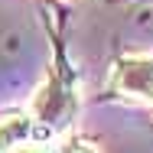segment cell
I'll return each instance as SVG.
<instances>
[{
  "label": "cell",
  "mask_w": 153,
  "mask_h": 153,
  "mask_svg": "<svg viewBox=\"0 0 153 153\" xmlns=\"http://www.w3.org/2000/svg\"><path fill=\"white\" fill-rule=\"evenodd\" d=\"M33 134V117L23 111H10L0 117V153H13L20 150L23 140H30Z\"/></svg>",
  "instance_id": "obj_3"
},
{
  "label": "cell",
  "mask_w": 153,
  "mask_h": 153,
  "mask_svg": "<svg viewBox=\"0 0 153 153\" xmlns=\"http://www.w3.org/2000/svg\"><path fill=\"white\" fill-rule=\"evenodd\" d=\"M59 153H91V150H88L82 140H65V143L59 147Z\"/></svg>",
  "instance_id": "obj_4"
},
{
  "label": "cell",
  "mask_w": 153,
  "mask_h": 153,
  "mask_svg": "<svg viewBox=\"0 0 153 153\" xmlns=\"http://www.w3.org/2000/svg\"><path fill=\"white\" fill-rule=\"evenodd\" d=\"M72 114H75V98L65 91L56 78H49V82L36 91V98H33V117L42 121L49 130L68 127Z\"/></svg>",
  "instance_id": "obj_2"
},
{
  "label": "cell",
  "mask_w": 153,
  "mask_h": 153,
  "mask_svg": "<svg viewBox=\"0 0 153 153\" xmlns=\"http://www.w3.org/2000/svg\"><path fill=\"white\" fill-rule=\"evenodd\" d=\"M13 153H49V150H42V147H20V150H13Z\"/></svg>",
  "instance_id": "obj_5"
},
{
  "label": "cell",
  "mask_w": 153,
  "mask_h": 153,
  "mask_svg": "<svg viewBox=\"0 0 153 153\" xmlns=\"http://www.w3.org/2000/svg\"><path fill=\"white\" fill-rule=\"evenodd\" d=\"M111 85H114V91L127 94V98L153 104V59L150 56H127V59H121L114 75H111Z\"/></svg>",
  "instance_id": "obj_1"
}]
</instances>
